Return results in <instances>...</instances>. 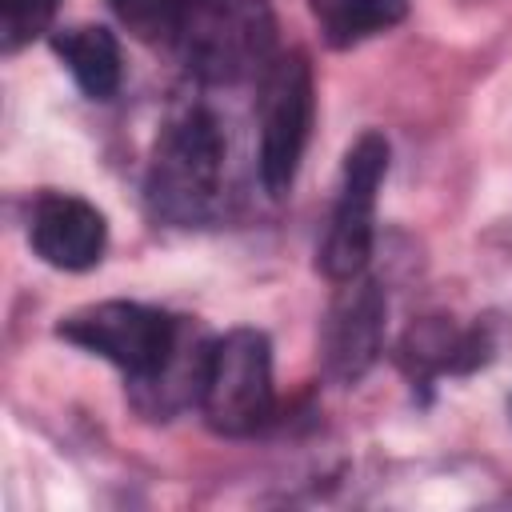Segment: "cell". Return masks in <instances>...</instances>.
Instances as JSON below:
<instances>
[{
	"label": "cell",
	"mask_w": 512,
	"mask_h": 512,
	"mask_svg": "<svg viewBox=\"0 0 512 512\" xmlns=\"http://www.w3.org/2000/svg\"><path fill=\"white\" fill-rule=\"evenodd\" d=\"M120 24L140 40H172L188 0H108Z\"/></svg>",
	"instance_id": "obj_12"
},
{
	"label": "cell",
	"mask_w": 512,
	"mask_h": 512,
	"mask_svg": "<svg viewBox=\"0 0 512 512\" xmlns=\"http://www.w3.org/2000/svg\"><path fill=\"white\" fill-rule=\"evenodd\" d=\"M52 52L68 64L88 100H112L120 88V44L104 24H72L52 32Z\"/></svg>",
	"instance_id": "obj_9"
},
{
	"label": "cell",
	"mask_w": 512,
	"mask_h": 512,
	"mask_svg": "<svg viewBox=\"0 0 512 512\" xmlns=\"http://www.w3.org/2000/svg\"><path fill=\"white\" fill-rule=\"evenodd\" d=\"M172 44L200 84H240L272 64L276 16L268 0H188Z\"/></svg>",
	"instance_id": "obj_2"
},
{
	"label": "cell",
	"mask_w": 512,
	"mask_h": 512,
	"mask_svg": "<svg viewBox=\"0 0 512 512\" xmlns=\"http://www.w3.org/2000/svg\"><path fill=\"white\" fill-rule=\"evenodd\" d=\"M60 0H0V48L20 52L48 32Z\"/></svg>",
	"instance_id": "obj_11"
},
{
	"label": "cell",
	"mask_w": 512,
	"mask_h": 512,
	"mask_svg": "<svg viewBox=\"0 0 512 512\" xmlns=\"http://www.w3.org/2000/svg\"><path fill=\"white\" fill-rule=\"evenodd\" d=\"M328 48H356L408 16V0H308Z\"/></svg>",
	"instance_id": "obj_10"
},
{
	"label": "cell",
	"mask_w": 512,
	"mask_h": 512,
	"mask_svg": "<svg viewBox=\"0 0 512 512\" xmlns=\"http://www.w3.org/2000/svg\"><path fill=\"white\" fill-rule=\"evenodd\" d=\"M396 360L412 384H432L444 372L460 376V372H472L476 364H484L488 360V336L480 328H456L444 316H428L404 332Z\"/></svg>",
	"instance_id": "obj_8"
},
{
	"label": "cell",
	"mask_w": 512,
	"mask_h": 512,
	"mask_svg": "<svg viewBox=\"0 0 512 512\" xmlns=\"http://www.w3.org/2000/svg\"><path fill=\"white\" fill-rule=\"evenodd\" d=\"M28 240L36 256L64 272H84L100 264L108 244V224L96 204L72 196V192H44L32 208Z\"/></svg>",
	"instance_id": "obj_7"
},
{
	"label": "cell",
	"mask_w": 512,
	"mask_h": 512,
	"mask_svg": "<svg viewBox=\"0 0 512 512\" xmlns=\"http://www.w3.org/2000/svg\"><path fill=\"white\" fill-rule=\"evenodd\" d=\"M312 64L304 52H276L260 72V180L272 196H284L296 180L308 132H312Z\"/></svg>",
	"instance_id": "obj_4"
},
{
	"label": "cell",
	"mask_w": 512,
	"mask_h": 512,
	"mask_svg": "<svg viewBox=\"0 0 512 512\" xmlns=\"http://www.w3.org/2000/svg\"><path fill=\"white\" fill-rule=\"evenodd\" d=\"M204 420L220 436H256L276 416L272 344L256 328H232L208 344L200 396Z\"/></svg>",
	"instance_id": "obj_3"
},
{
	"label": "cell",
	"mask_w": 512,
	"mask_h": 512,
	"mask_svg": "<svg viewBox=\"0 0 512 512\" xmlns=\"http://www.w3.org/2000/svg\"><path fill=\"white\" fill-rule=\"evenodd\" d=\"M388 300L376 276L356 272L336 284L328 316L320 324V364L336 384H356L380 360Z\"/></svg>",
	"instance_id": "obj_6"
},
{
	"label": "cell",
	"mask_w": 512,
	"mask_h": 512,
	"mask_svg": "<svg viewBox=\"0 0 512 512\" xmlns=\"http://www.w3.org/2000/svg\"><path fill=\"white\" fill-rule=\"evenodd\" d=\"M224 180V136L212 112L184 108L156 136L144 196L152 216L192 228L216 212Z\"/></svg>",
	"instance_id": "obj_1"
},
{
	"label": "cell",
	"mask_w": 512,
	"mask_h": 512,
	"mask_svg": "<svg viewBox=\"0 0 512 512\" xmlns=\"http://www.w3.org/2000/svg\"><path fill=\"white\" fill-rule=\"evenodd\" d=\"M388 172V140L380 132H360L356 144L344 156L328 232L320 244V272L340 284L368 268L372 256V216H376V192Z\"/></svg>",
	"instance_id": "obj_5"
}]
</instances>
